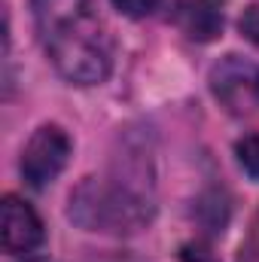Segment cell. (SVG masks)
<instances>
[{
	"instance_id": "6da1fadb",
	"label": "cell",
	"mask_w": 259,
	"mask_h": 262,
	"mask_svg": "<svg viewBox=\"0 0 259 262\" xmlns=\"http://www.w3.org/2000/svg\"><path fill=\"white\" fill-rule=\"evenodd\" d=\"M34 28L52 67L76 85L110 76V37L95 0H31Z\"/></svg>"
},
{
	"instance_id": "7a4b0ae2",
	"label": "cell",
	"mask_w": 259,
	"mask_h": 262,
	"mask_svg": "<svg viewBox=\"0 0 259 262\" xmlns=\"http://www.w3.org/2000/svg\"><path fill=\"white\" fill-rule=\"evenodd\" d=\"M67 216L82 226L85 232H104V235H134L149 226L153 204L140 192L128 186L110 183V180H82L73 195Z\"/></svg>"
},
{
	"instance_id": "3957f363",
	"label": "cell",
	"mask_w": 259,
	"mask_h": 262,
	"mask_svg": "<svg viewBox=\"0 0 259 262\" xmlns=\"http://www.w3.org/2000/svg\"><path fill=\"white\" fill-rule=\"evenodd\" d=\"M73 143L61 125H40L21 149V177L31 189H46L70 162Z\"/></svg>"
},
{
	"instance_id": "277c9868",
	"label": "cell",
	"mask_w": 259,
	"mask_h": 262,
	"mask_svg": "<svg viewBox=\"0 0 259 262\" xmlns=\"http://www.w3.org/2000/svg\"><path fill=\"white\" fill-rule=\"evenodd\" d=\"M213 95L235 113H247L259 104V67L238 55H226L210 70Z\"/></svg>"
},
{
	"instance_id": "5b68a950",
	"label": "cell",
	"mask_w": 259,
	"mask_h": 262,
	"mask_svg": "<svg viewBox=\"0 0 259 262\" xmlns=\"http://www.w3.org/2000/svg\"><path fill=\"white\" fill-rule=\"evenodd\" d=\"M0 213H3L0 235H3V250L6 253L18 256V253L37 250L43 244V223H40L37 210L28 201H21V198H15V195H6Z\"/></svg>"
},
{
	"instance_id": "8992f818",
	"label": "cell",
	"mask_w": 259,
	"mask_h": 262,
	"mask_svg": "<svg viewBox=\"0 0 259 262\" xmlns=\"http://www.w3.org/2000/svg\"><path fill=\"white\" fill-rule=\"evenodd\" d=\"M186 31L195 40H213L223 31V15L213 0H195L186 9Z\"/></svg>"
},
{
	"instance_id": "52a82bcc",
	"label": "cell",
	"mask_w": 259,
	"mask_h": 262,
	"mask_svg": "<svg viewBox=\"0 0 259 262\" xmlns=\"http://www.w3.org/2000/svg\"><path fill=\"white\" fill-rule=\"evenodd\" d=\"M235 152H238V162L241 168L259 180V134H244L238 143H235Z\"/></svg>"
},
{
	"instance_id": "ba28073f",
	"label": "cell",
	"mask_w": 259,
	"mask_h": 262,
	"mask_svg": "<svg viewBox=\"0 0 259 262\" xmlns=\"http://www.w3.org/2000/svg\"><path fill=\"white\" fill-rule=\"evenodd\" d=\"M238 31H241L253 46H259V3H253V6L244 9V15L238 18Z\"/></svg>"
},
{
	"instance_id": "9c48e42d",
	"label": "cell",
	"mask_w": 259,
	"mask_h": 262,
	"mask_svg": "<svg viewBox=\"0 0 259 262\" xmlns=\"http://www.w3.org/2000/svg\"><path fill=\"white\" fill-rule=\"evenodd\" d=\"M156 3H159V0H113V6H116L122 15H128V18H143V15H149V12L156 9Z\"/></svg>"
},
{
	"instance_id": "30bf717a",
	"label": "cell",
	"mask_w": 259,
	"mask_h": 262,
	"mask_svg": "<svg viewBox=\"0 0 259 262\" xmlns=\"http://www.w3.org/2000/svg\"><path fill=\"white\" fill-rule=\"evenodd\" d=\"M25 262H46V259H25Z\"/></svg>"
},
{
	"instance_id": "8fae6325",
	"label": "cell",
	"mask_w": 259,
	"mask_h": 262,
	"mask_svg": "<svg viewBox=\"0 0 259 262\" xmlns=\"http://www.w3.org/2000/svg\"><path fill=\"white\" fill-rule=\"evenodd\" d=\"M213 3H217V0H213Z\"/></svg>"
}]
</instances>
